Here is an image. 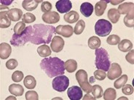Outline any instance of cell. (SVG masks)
Segmentation results:
<instances>
[{
  "label": "cell",
  "instance_id": "ee69618b",
  "mask_svg": "<svg viewBox=\"0 0 134 100\" xmlns=\"http://www.w3.org/2000/svg\"><path fill=\"white\" fill-rule=\"evenodd\" d=\"M109 2L111 3V4H113V5H116L117 4L121 3V2H122V1H109Z\"/></svg>",
  "mask_w": 134,
  "mask_h": 100
},
{
  "label": "cell",
  "instance_id": "bcb514c9",
  "mask_svg": "<svg viewBox=\"0 0 134 100\" xmlns=\"http://www.w3.org/2000/svg\"><path fill=\"white\" fill-rule=\"evenodd\" d=\"M16 99V98L15 97H7L6 99Z\"/></svg>",
  "mask_w": 134,
  "mask_h": 100
},
{
  "label": "cell",
  "instance_id": "cb8c5ba5",
  "mask_svg": "<svg viewBox=\"0 0 134 100\" xmlns=\"http://www.w3.org/2000/svg\"><path fill=\"white\" fill-rule=\"evenodd\" d=\"M24 84L28 89H33L36 87L37 80L32 76H27L24 80Z\"/></svg>",
  "mask_w": 134,
  "mask_h": 100
},
{
  "label": "cell",
  "instance_id": "1f68e13d",
  "mask_svg": "<svg viewBox=\"0 0 134 100\" xmlns=\"http://www.w3.org/2000/svg\"><path fill=\"white\" fill-rule=\"evenodd\" d=\"M85 28V23L83 20H80L74 27V33L77 35H80L83 32Z\"/></svg>",
  "mask_w": 134,
  "mask_h": 100
},
{
  "label": "cell",
  "instance_id": "f546056e",
  "mask_svg": "<svg viewBox=\"0 0 134 100\" xmlns=\"http://www.w3.org/2000/svg\"><path fill=\"white\" fill-rule=\"evenodd\" d=\"M124 23L127 27L133 28L134 26V11L127 14L124 17Z\"/></svg>",
  "mask_w": 134,
  "mask_h": 100
},
{
  "label": "cell",
  "instance_id": "5bb4252c",
  "mask_svg": "<svg viewBox=\"0 0 134 100\" xmlns=\"http://www.w3.org/2000/svg\"><path fill=\"white\" fill-rule=\"evenodd\" d=\"M40 2H42L41 0H24L22 3V7L27 11H32L37 9Z\"/></svg>",
  "mask_w": 134,
  "mask_h": 100
},
{
  "label": "cell",
  "instance_id": "6da1fadb",
  "mask_svg": "<svg viewBox=\"0 0 134 100\" xmlns=\"http://www.w3.org/2000/svg\"><path fill=\"white\" fill-rule=\"evenodd\" d=\"M55 33V27L44 24H35L33 26H28L20 35L14 33L10 40V43L14 47L24 46L27 42L33 44H47L52 40Z\"/></svg>",
  "mask_w": 134,
  "mask_h": 100
},
{
  "label": "cell",
  "instance_id": "3957f363",
  "mask_svg": "<svg viewBox=\"0 0 134 100\" xmlns=\"http://www.w3.org/2000/svg\"><path fill=\"white\" fill-rule=\"evenodd\" d=\"M96 66L98 70L108 71L110 67V61L107 51L104 48L96 49Z\"/></svg>",
  "mask_w": 134,
  "mask_h": 100
},
{
  "label": "cell",
  "instance_id": "836d02e7",
  "mask_svg": "<svg viewBox=\"0 0 134 100\" xmlns=\"http://www.w3.org/2000/svg\"><path fill=\"white\" fill-rule=\"evenodd\" d=\"M22 20L25 23H31L36 20V17L34 15L30 12L24 14L22 17Z\"/></svg>",
  "mask_w": 134,
  "mask_h": 100
},
{
  "label": "cell",
  "instance_id": "4fadbf2b",
  "mask_svg": "<svg viewBox=\"0 0 134 100\" xmlns=\"http://www.w3.org/2000/svg\"><path fill=\"white\" fill-rule=\"evenodd\" d=\"M12 52V48L10 44L2 43L0 44V57L2 60H6L10 57Z\"/></svg>",
  "mask_w": 134,
  "mask_h": 100
},
{
  "label": "cell",
  "instance_id": "b9f144b4",
  "mask_svg": "<svg viewBox=\"0 0 134 100\" xmlns=\"http://www.w3.org/2000/svg\"><path fill=\"white\" fill-rule=\"evenodd\" d=\"M125 60H127L129 63L133 65L134 64V51L131 50V52H129L125 56Z\"/></svg>",
  "mask_w": 134,
  "mask_h": 100
},
{
  "label": "cell",
  "instance_id": "277c9868",
  "mask_svg": "<svg viewBox=\"0 0 134 100\" xmlns=\"http://www.w3.org/2000/svg\"><path fill=\"white\" fill-rule=\"evenodd\" d=\"M112 30V25L108 20L105 19H100L95 25L96 33L99 36H107Z\"/></svg>",
  "mask_w": 134,
  "mask_h": 100
},
{
  "label": "cell",
  "instance_id": "7a4b0ae2",
  "mask_svg": "<svg viewBox=\"0 0 134 100\" xmlns=\"http://www.w3.org/2000/svg\"><path fill=\"white\" fill-rule=\"evenodd\" d=\"M63 60L58 57H48L41 60L40 67L49 78L64 75L65 65Z\"/></svg>",
  "mask_w": 134,
  "mask_h": 100
},
{
  "label": "cell",
  "instance_id": "5b68a950",
  "mask_svg": "<svg viewBox=\"0 0 134 100\" xmlns=\"http://www.w3.org/2000/svg\"><path fill=\"white\" fill-rule=\"evenodd\" d=\"M76 79L79 85L80 86L82 90L85 93H91L92 90V86L87 80V73L85 70H80L77 71L75 75Z\"/></svg>",
  "mask_w": 134,
  "mask_h": 100
},
{
  "label": "cell",
  "instance_id": "9c48e42d",
  "mask_svg": "<svg viewBox=\"0 0 134 100\" xmlns=\"http://www.w3.org/2000/svg\"><path fill=\"white\" fill-rule=\"evenodd\" d=\"M64 44H65V42L64 39L59 36H55L53 37V39H52L50 47L54 52L58 53V52H60L61 50H63Z\"/></svg>",
  "mask_w": 134,
  "mask_h": 100
},
{
  "label": "cell",
  "instance_id": "7402d4cb",
  "mask_svg": "<svg viewBox=\"0 0 134 100\" xmlns=\"http://www.w3.org/2000/svg\"><path fill=\"white\" fill-rule=\"evenodd\" d=\"M133 47V45L132 42L128 39H123L118 43V49L122 52H126L128 51H131Z\"/></svg>",
  "mask_w": 134,
  "mask_h": 100
},
{
  "label": "cell",
  "instance_id": "8992f818",
  "mask_svg": "<svg viewBox=\"0 0 134 100\" xmlns=\"http://www.w3.org/2000/svg\"><path fill=\"white\" fill-rule=\"evenodd\" d=\"M69 85V78L64 75H60L56 76L52 82V86L54 90L58 92H63L67 89Z\"/></svg>",
  "mask_w": 134,
  "mask_h": 100
},
{
  "label": "cell",
  "instance_id": "4316f807",
  "mask_svg": "<svg viewBox=\"0 0 134 100\" xmlns=\"http://www.w3.org/2000/svg\"><path fill=\"white\" fill-rule=\"evenodd\" d=\"M100 39L97 36H92L88 39V47L91 49H97L100 46Z\"/></svg>",
  "mask_w": 134,
  "mask_h": 100
},
{
  "label": "cell",
  "instance_id": "f35d334b",
  "mask_svg": "<svg viewBox=\"0 0 134 100\" xmlns=\"http://www.w3.org/2000/svg\"><path fill=\"white\" fill-rule=\"evenodd\" d=\"M41 10L44 13L50 12V10H52V4L49 2H47V1L42 2V5H41Z\"/></svg>",
  "mask_w": 134,
  "mask_h": 100
},
{
  "label": "cell",
  "instance_id": "d6986e66",
  "mask_svg": "<svg viewBox=\"0 0 134 100\" xmlns=\"http://www.w3.org/2000/svg\"><path fill=\"white\" fill-rule=\"evenodd\" d=\"M80 12L84 16L86 17H90L93 14V6L91 3H89V2H84V3L81 4Z\"/></svg>",
  "mask_w": 134,
  "mask_h": 100
},
{
  "label": "cell",
  "instance_id": "e0dca14e",
  "mask_svg": "<svg viewBox=\"0 0 134 100\" xmlns=\"http://www.w3.org/2000/svg\"><path fill=\"white\" fill-rule=\"evenodd\" d=\"M23 15V12L18 8H13L8 11V17L11 21H19Z\"/></svg>",
  "mask_w": 134,
  "mask_h": 100
},
{
  "label": "cell",
  "instance_id": "2e32d148",
  "mask_svg": "<svg viewBox=\"0 0 134 100\" xmlns=\"http://www.w3.org/2000/svg\"><path fill=\"white\" fill-rule=\"evenodd\" d=\"M8 11H1L0 12V27L2 28H7L11 25V20L8 17Z\"/></svg>",
  "mask_w": 134,
  "mask_h": 100
},
{
  "label": "cell",
  "instance_id": "f6af8a7d",
  "mask_svg": "<svg viewBox=\"0 0 134 100\" xmlns=\"http://www.w3.org/2000/svg\"><path fill=\"white\" fill-rule=\"evenodd\" d=\"M90 82L91 83H94L95 82V79H94V77H91V78H90Z\"/></svg>",
  "mask_w": 134,
  "mask_h": 100
},
{
  "label": "cell",
  "instance_id": "7bdbcfd3",
  "mask_svg": "<svg viewBox=\"0 0 134 100\" xmlns=\"http://www.w3.org/2000/svg\"><path fill=\"white\" fill-rule=\"evenodd\" d=\"M83 99L86 100V99H88V100H94L96 99V98L94 97H92L91 94H90V93H87V94L86 95H85V97H83Z\"/></svg>",
  "mask_w": 134,
  "mask_h": 100
},
{
  "label": "cell",
  "instance_id": "60d3db41",
  "mask_svg": "<svg viewBox=\"0 0 134 100\" xmlns=\"http://www.w3.org/2000/svg\"><path fill=\"white\" fill-rule=\"evenodd\" d=\"M122 93L125 95H131L133 93V87L130 84H125L122 86Z\"/></svg>",
  "mask_w": 134,
  "mask_h": 100
},
{
  "label": "cell",
  "instance_id": "8fae6325",
  "mask_svg": "<svg viewBox=\"0 0 134 100\" xmlns=\"http://www.w3.org/2000/svg\"><path fill=\"white\" fill-rule=\"evenodd\" d=\"M42 19L44 23L48 24H54L60 20V15L55 11H50L47 13H44Z\"/></svg>",
  "mask_w": 134,
  "mask_h": 100
},
{
  "label": "cell",
  "instance_id": "44dd1931",
  "mask_svg": "<svg viewBox=\"0 0 134 100\" xmlns=\"http://www.w3.org/2000/svg\"><path fill=\"white\" fill-rule=\"evenodd\" d=\"M80 15L76 11H70L65 14L64 16V20L69 23H74L79 20Z\"/></svg>",
  "mask_w": 134,
  "mask_h": 100
},
{
  "label": "cell",
  "instance_id": "7c38bea8",
  "mask_svg": "<svg viewBox=\"0 0 134 100\" xmlns=\"http://www.w3.org/2000/svg\"><path fill=\"white\" fill-rule=\"evenodd\" d=\"M55 33L61 35L62 36L65 37V38H69L74 33V30H73V27L71 26H64V25H59L56 27L55 28Z\"/></svg>",
  "mask_w": 134,
  "mask_h": 100
},
{
  "label": "cell",
  "instance_id": "52a82bcc",
  "mask_svg": "<svg viewBox=\"0 0 134 100\" xmlns=\"http://www.w3.org/2000/svg\"><path fill=\"white\" fill-rule=\"evenodd\" d=\"M122 75V68L118 63H114L109 67L108 70L107 77L109 80H114L118 78Z\"/></svg>",
  "mask_w": 134,
  "mask_h": 100
},
{
  "label": "cell",
  "instance_id": "f1b7e54d",
  "mask_svg": "<svg viewBox=\"0 0 134 100\" xmlns=\"http://www.w3.org/2000/svg\"><path fill=\"white\" fill-rule=\"evenodd\" d=\"M127 75H122L118 78L117 80H115L114 82V88L117 89H120V88L124 86L125 83H127Z\"/></svg>",
  "mask_w": 134,
  "mask_h": 100
},
{
  "label": "cell",
  "instance_id": "ab89813d",
  "mask_svg": "<svg viewBox=\"0 0 134 100\" xmlns=\"http://www.w3.org/2000/svg\"><path fill=\"white\" fill-rule=\"evenodd\" d=\"M18 65V63L15 59H10L6 63V67L9 70H13L15 68H16Z\"/></svg>",
  "mask_w": 134,
  "mask_h": 100
},
{
  "label": "cell",
  "instance_id": "8d00e7d4",
  "mask_svg": "<svg viewBox=\"0 0 134 100\" xmlns=\"http://www.w3.org/2000/svg\"><path fill=\"white\" fill-rule=\"evenodd\" d=\"M26 100H38L39 96L37 91H28L26 93Z\"/></svg>",
  "mask_w": 134,
  "mask_h": 100
},
{
  "label": "cell",
  "instance_id": "ffe728a7",
  "mask_svg": "<svg viewBox=\"0 0 134 100\" xmlns=\"http://www.w3.org/2000/svg\"><path fill=\"white\" fill-rule=\"evenodd\" d=\"M9 91L10 93L15 95V97H20L22 96L24 92V89L23 86L20 84H11L9 86Z\"/></svg>",
  "mask_w": 134,
  "mask_h": 100
},
{
  "label": "cell",
  "instance_id": "83f0119b",
  "mask_svg": "<svg viewBox=\"0 0 134 100\" xmlns=\"http://www.w3.org/2000/svg\"><path fill=\"white\" fill-rule=\"evenodd\" d=\"M117 97L116 91L112 88H108L104 93V99L105 100H114Z\"/></svg>",
  "mask_w": 134,
  "mask_h": 100
},
{
  "label": "cell",
  "instance_id": "d4e9b609",
  "mask_svg": "<svg viewBox=\"0 0 134 100\" xmlns=\"http://www.w3.org/2000/svg\"><path fill=\"white\" fill-rule=\"evenodd\" d=\"M37 52H38L39 55L40 57H47L48 56H50V54H51V49H50L49 46L43 44V45H41L40 47H38Z\"/></svg>",
  "mask_w": 134,
  "mask_h": 100
},
{
  "label": "cell",
  "instance_id": "ac0fdd59",
  "mask_svg": "<svg viewBox=\"0 0 134 100\" xmlns=\"http://www.w3.org/2000/svg\"><path fill=\"white\" fill-rule=\"evenodd\" d=\"M108 2H109V1L101 0V1H99L96 4V6H95V13H96V15L101 16L104 13L105 10L107 9V7Z\"/></svg>",
  "mask_w": 134,
  "mask_h": 100
},
{
  "label": "cell",
  "instance_id": "9a60e30c",
  "mask_svg": "<svg viewBox=\"0 0 134 100\" xmlns=\"http://www.w3.org/2000/svg\"><path fill=\"white\" fill-rule=\"evenodd\" d=\"M117 10L120 15H127V13L134 11V4L133 2H125L119 5Z\"/></svg>",
  "mask_w": 134,
  "mask_h": 100
},
{
  "label": "cell",
  "instance_id": "ba28073f",
  "mask_svg": "<svg viewBox=\"0 0 134 100\" xmlns=\"http://www.w3.org/2000/svg\"><path fill=\"white\" fill-rule=\"evenodd\" d=\"M67 95L71 100H80L83 97L82 89L77 86L69 88L67 90Z\"/></svg>",
  "mask_w": 134,
  "mask_h": 100
},
{
  "label": "cell",
  "instance_id": "e575fe53",
  "mask_svg": "<svg viewBox=\"0 0 134 100\" xmlns=\"http://www.w3.org/2000/svg\"><path fill=\"white\" fill-rule=\"evenodd\" d=\"M120 38L117 35H111L107 39V42L108 43V44H110V45L118 44L120 43Z\"/></svg>",
  "mask_w": 134,
  "mask_h": 100
},
{
  "label": "cell",
  "instance_id": "30bf717a",
  "mask_svg": "<svg viewBox=\"0 0 134 100\" xmlns=\"http://www.w3.org/2000/svg\"><path fill=\"white\" fill-rule=\"evenodd\" d=\"M55 7L60 13H67L72 8V4L69 0H59L55 4Z\"/></svg>",
  "mask_w": 134,
  "mask_h": 100
},
{
  "label": "cell",
  "instance_id": "74e56055",
  "mask_svg": "<svg viewBox=\"0 0 134 100\" xmlns=\"http://www.w3.org/2000/svg\"><path fill=\"white\" fill-rule=\"evenodd\" d=\"M94 77L96 79L98 80H103L106 78L107 77V73L105 71L101 70H97L94 72Z\"/></svg>",
  "mask_w": 134,
  "mask_h": 100
},
{
  "label": "cell",
  "instance_id": "d590c367",
  "mask_svg": "<svg viewBox=\"0 0 134 100\" xmlns=\"http://www.w3.org/2000/svg\"><path fill=\"white\" fill-rule=\"evenodd\" d=\"M23 78H24V73H23V72L19 71V70L15 71L12 75V80L17 83L20 82Z\"/></svg>",
  "mask_w": 134,
  "mask_h": 100
},
{
  "label": "cell",
  "instance_id": "484cf974",
  "mask_svg": "<svg viewBox=\"0 0 134 100\" xmlns=\"http://www.w3.org/2000/svg\"><path fill=\"white\" fill-rule=\"evenodd\" d=\"M64 65H65V70H66L68 73H73L77 68V63L72 59L65 62Z\"/></svg>",
  "mask_w": 134,
  "mask_h": 100
},
{
  "label": "cell",
  "instance_id": "d6a6232c",
  "mask_svg": "<svg viewBox=\"0 0 134 100\" xmlns=\"http://www.w3.org/2000/svg\"><path fill=\"white\" fill-rule=\"evenodd\" d=\"M26 24L24 22H18V23L14 26V33L16 35H20V33H23L25 29H26Z\"/></svg>",
  "mask_w": 134,
  "mask_h": 100
},
{
  "label": "cell",
  "instance_id": "4dcf8cb0",
  "mask_svg": "<svg viewBox=\"0 0 134 100\" xmlns=\"http://www.w3.org/2000/svg\"><path fill=\"white\" fill-rule=\"evenodd\" d=\"M91 92L96 99H100L103 94V89L99 85H94L93 86H92Z\"/></svg>",
  "mask_w": 134,
  "mask_h": 100
},
{
  "label": "cell",
  "instance_id": "603a6c76",
  "mask_svg": "<svg viewBox=\"0 0 134 100\" xmlns=\"http://www.w3.org/2000/svg\"><path fill=\"white\" fill-rule=\"evenodd\" d=\"M107 16L109 20H110L112 23H117L120 20V14L119 13L117 9H110L108 11Z\"/></svg>",
  "mask_w": 134,
  "mask_h": 100
}]
</instances>
